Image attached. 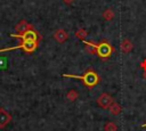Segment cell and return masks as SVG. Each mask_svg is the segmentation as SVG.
I'll return each instance as SVG.
<instances>
[{
    "instance_id": "6da1fadb",
    "label": "cell",
    "mask_w": 146,
    "mask_h": 131,
    "mask_svg": "<svg viewBox=\"0 0 146 131\" xmlns=\"http://www.w3.org/2000/svg\"><path fill=\"white\" fill-rule=\"evenodd\" d=\"M62 75H63V77H70V79L80 80L89 89L96 87L99 83V81H100V77H99L98 73L96 71H94L92 68L86 69V72L82 75H76V74H62Z\"/></svg>"
},
{
    "instance_id": "7a4b0ae2",
    "label": "cell",
    "mask_w": 146,
    "mask_h": 131,
    "mask_svg": "<svg viewBox=\"0 0 146 131\" xmlns=\"http://www.w3.org/2000/svg\"><path fill=\"white\" fill-rule=\"evenodd\" d=\"M113 52H114V48L107 40L104 39L99 43H96V55L100 59H103V60L108 59Z\"/></svg>"
},
{
    "instance_id": "3957f363",
    "label": "cell",
    "mask_w": 146,
    "mask_h": 131,
    "mask_svg": "<svg viewBox=\"0 0 146 131\" xmlns=\"http://www.w3.org/2000/svg\"><path fill=\"white\" fill-rule=\"evenodd\" d=\"M38 46H39V42H35V41H22V43L16 46V47L0 49V52H5V51H9V50H16V49H23L25 52L32 54V52H34L36 50Z\"/></svg>"
},
{
    "instance_id": "277c9868",
    "label": "cell",
    "mask_w": 146,
    "mask_h": 131,
    "mask_svg": "<svg viewBox=\"0 0 146 131\" xmlns=\"http://www.w3.org/2000/svg\"><path fill=\"white\" fill-rule=\"evenodd\" d=\"M11 36L14 38H18L22 41H35L39 42L41 40V36L39 35V33L34 30V27L29 28L26 32H24L23 34H11Z\"/></svg>"
},
{
    "instance_id": "5b68a950",
    "label": "cell",
    "mask_w": 146,
    "mask_h": 131,
    "mask_svg": "<svg viewBox=\"0 0 146 131\" xmlns=\"http://www.w3.org/2000/svg\"><path fill=\"white\" fill-rule=\"evenodd\" d=\"M113 103H114L113 97H112L110 93H107V92H103V93L97 98V105H98L100 108H103V109L110 108Z\"/></svg>"
},
{
    "instance_id": "8992f818",
    "label": "cell",
    "mask_w": 146,
    "mask_h": 131,
    "mask_svg": "<svg viewBox=\"0 0 146 131\" xmlns=\"http://www.w3.org/2000/svg\"><path fill=\"white\" fill-rule=\"evenodd\" d=\"M52 36H54V39H55L57 42L64 43V42L68 39V33H67L64 28H58V30L55 31V33L52 34Z\"/></svg>"
},
{
    "instance_id": "52a82bcc",
    "label": "cell",
    "mask_w": 146,
    "mask_h": 131,
    "mask_svg": "<svg viewBox=\"0 0 146 131\" xmlns=\"http://www.w3.org/2000/svg\"><path fill=\"white\" fill-rule=\"evenodd\" d=\"M10 121H11V116H10V114H9L6 109L0 108V128H1V129L5 128Z\"/></svg>"
},
{
    "instance_id": "ba28073f",
    "label": "cell",
    "mask_w": 146,
    "mask_h": 131,
    "mask_svg": "<svg viewBox=\"0 0 146 131\" xmlns=\"http://www.w3.org/2000/svg\"><path fill=\"white\" fill-rule=\"evenodd\" d=\"M32 27H33V26H32L31 24H29L25 19H22V21L16 25L15 28H16V31L18 32V34H23L24 32H26L29 28H32Z\"/></svg>"
},
{
    "instance_id": "9c48e42d",
    "label": "cell",
    "mask_w": 146,
    "mask_h": 131,
    "mask_svg": "<svg viewBox=\"0 0 146 131\" xmlns=\"http://www.w3.org/2000/svg\"><path fill=\"white\" fill-rule=\"evenodd\" d=\"M132 48H133V44H132V42L128 38L122 40V42H121V50H122V52L128 54V52H130L132 50Z\"/></svg>"
},
{
    "instance_id": "30bf717a",
    "label": "cell",
    "mask_w": 146,
    "mask_h": 131,
    "mask_svg": "<svg viewBox=\"0 0 146 131\" xmlns=\"http://www.w3.org/2000/svg\"><path fill=\"white\" fill-rule=\"evenodd\" d=\"M86 46V51L90 55H95L96 54V43L91 42V41H87V40H83L82 41Z\"/></svg>"
},
{
    "instance_id": "8fae6325",
    "label": "cell",
    "mask_w": 146,
    "mask_h": 131,
    "mask_svg": "<svg viewBox=\"0 0 146 131\" xmlns=\"http://www.w3.org/2000/svg\"><path fill=\"white\" fill-rule=\"evenodd\" d=\"M108 109H110V112H111L112 115H119V114L121 113V110H122V107H121L117 103L114 101V103L111 105V107H110Z\"/></svg>"
},
{
    "instance_id": "7c38bea8",
    "label": "cell",
    "mask_w": 146,
    "mask_h": 131,
    "mask_svg": "<svg viewBox=\"0 0 146 131\" xmlns=\"http://www.w3.org/2000/svg\"><path fill=\"white\" fill-rule=\"evenodd\" d=\"M114 11L112 10V9H105L104 11H103V18L105 19V21H112L113 18H114Z\"/></svg>"
},
{
    "instance_id": "4fadbf2b",
    "label": "cell",
    "mask_w": 146,
    "mask_h": 131,
    "mask_svg": "<svg viewBox=\"0 0 146 131\" xmlns=\"http://www.w3.org/2000/svg\"><path fill=\"white\" fill-rule=\"evenodd\" d=\"M87 35H88V32L84 30V28H79L76 32H75V36L78 38V39H80L81 41H83V40H86V38H87Z\"/></svg>"
},
{
    "instance_id": "5bb4252c",
    "label": "cell",
    "mask_w": 146,
    "mask_h": 131,
    "mask_svg": "<svg viewBox=\"0 0 146 131\" xmlns=\"http://www.w3.org/2000/svg\"><path fill=\"white\" fill-rule=\"evenodd\" d=\"M78 97H79V93H78V91L76 90H70L67 93H66V98L70 100V101H74V100H76L78 99Z\"/></svg>"
},
{
    "instance_id": "9a60e30c",
    "label": "cell",
    "mask_w": 146,
    "mask_h": 131,
    "mask_svg": "<svg viewBox=\"0 0 146 131\" xmlns=\"http://www.w3.org/2000/svg\"><path fill=\"white\" fill-rule=\"evenodd\" d=\"M105 131H117V125L114 122H106L104 125Z\"/></svg>"
},
{
    "instance_id": "2e32d148",
    "label": "cell",
    "mask_w": 146,
    "mask_h": 131,
    "mask_svg": "<svg viewBox=\"0 0 146 131\" xmlns=\"http://www.w3.org/2000/svg\"><path fill=\"white\" fill-rule=\"evenodd\" d=\"M7 67V58L0 56V69H5Z\"/></svg>"
},
{
    "instance_id": "e0dca14e",
    "label": "cell",
    "mask_w": 146,
    "mask_h": 131,
    "mask_svg": "<svg viewBox=\"0 0 146 131\" xmlns=\"http://www.w3.org/2000/svg\"><path fill=\"white\" fill-rule=\"evenodd\" d=\"M139 66H140V67H141V68H143L144 71H146V58H145L144 60H141V62H140Z\"/></svg>"
},
{
    "instance_id": "ac0fdd59",
    "label": "cell",
    "mask_w": 146,
    "mask_h": 131,
    "mask_svg": "<svg viewBox=\"0 0 146 131\" xmlns=\"http://www.w3.org/2000/svg\"><path fill=\"white\" fill-rule=\"evenodd\" d=\"M63 1H64V2L66 3V5H71V3H72V2L74 1V0H63Z\"/></svg>"
},
{
    "instance_id": "d6986e66",
    "label": "cell",
    "mask_w": 146,
    "mask_h": 131,
    "mask_svg": "<svg viewBox=\"0 0 146 131\" xmlns=\"http://www.w3.org/2000/svg\"><path fill=\"white\" fill-rule=\"evenodd\" d=\"M143 77L146 80V71H144V74H143Z\"/></svg>"
},
{
    "instance_id": "ffe728a7",
    "label": "cell",
    "mask_w": 146,
    "mask_h": 131,
    "mask_svg": "<svg viewBox=\"0 0 146 131\" xmlns=\"http://www.w3.org/2000/svg\"><path fill=\"white\" fill-rule=\"evenodd\" d=\"M141 126H143V128H146V123H145V124H143Z\"/></svg>"
}]
</instances>
